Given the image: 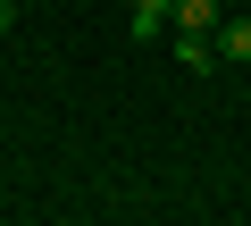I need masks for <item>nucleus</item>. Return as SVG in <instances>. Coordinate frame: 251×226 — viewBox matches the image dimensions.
Segmentation results:
<instances>
[{"instance_id": "nucleus-1", "label": "nucleus", "mask_w": 251, "mask_h": 226, "mask_svg": "<svg viewBox=\"0 0 251 226\" xmlns=\"http://www.w3.org/2000/svg\"><path fill=\"white\" fill-rule=\"evenodd\" d=\"M218 67H251V17H218Z\"/></svg>"}, {"instance_id": "nucleus-2", "label": "nucleus", "mask_w": 251, "mask_h": 226, "mask_svg": "<svg viewBox=\"0 0 251 226\" xmlns=\"http://www.w3.org/2000/svg\"><path fill=\"white\" fill-rule=\"evenodd\" d=\"M168 25H176V34H218V0H176Z\"/></svg>"}, {"instance_id": "nucleus-3", "label": "nucleus", "mask_w": 251, "mask_h": 226, "mask_svg": "<svg viewBox=\"0 0 251 226\" xmlns=\"http://www.w3.org/2000/svg\"><path fill=\"white\" fill-rule=\"evenodd\" d=\"M168 9H176V0H134V17H126V34H134V42L168 34Z\"/></svg>"}, {"instance_id": "nucleus-4", "label": "nucleus", "mask_w": 251, "mask_h": 226, "mask_svg": "<svg viewBox=\"0 0 251 226\" xmlns=\"http://www.w3.org/2000/svg\"><path fill=\"white\" fill-rule=\"evenodd\" d=\"M176 67L209 75V67H218V42H209V34H176Z\"/></svg>"}, {"instance_id": "nucleus-5", "label": "nucleus", "mask_w": 251, "mask_h": 226, "mask_svg": "<svg viewBox=\"0 0 251 226\" xmlns=\"http://www.w3.org/2000/svg\"><path fill=\"white\" fill-rule=\"evenodd\" d=\"M9 25H17V9H9V0H0V34H9Z\"/></svg>"}]
</instances>
